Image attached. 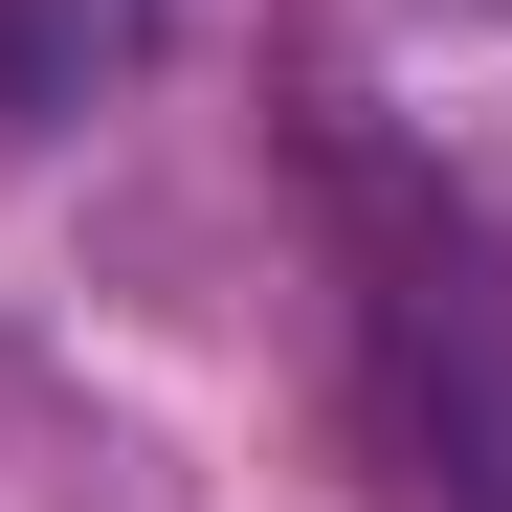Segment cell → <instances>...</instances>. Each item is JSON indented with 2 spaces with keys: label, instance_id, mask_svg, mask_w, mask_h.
I'll list each match as a JSON object with an SVG mask.
<instances>
[{
  "label": "cell",
  "instance_id": "2",
  "mask_svg": "<svg viewBox=\"0 0 512 512\" xmlns=\"http://www.w3.org/2000/svg\"><path fill=\"white\" fill-rule=\"evenodd\" d=\"M156 45V0H0V112H90V67Z\"/></svg>",
  "mask_w": 512,
  "mask_h": 512
},
{
  "label": "cell",
  "instance_id": "1",
  "mask_svg": "<svg viewBox=\"0 0 512 512\" xmlns=\"http://www.w3.org/2000/svg\"><path fill=\"white\" fill-rule=\"evenodd\" d=\"M334 223H357V334H379V401L446 512H512V245L401 179V156H334Z\"/></svg>",
  "mask_w": 512,
  "mask_h": 512
}]
</instances>
